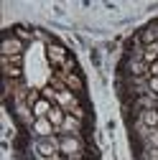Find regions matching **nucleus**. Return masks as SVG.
I'll use <instances>...</instances> for the list:
<instances>
[{"mask_svg": "<svg viewBox=\"0 0 158 160\" xmlns=\"http://www.w3.org/2000/svg\"><path fill=\"white\" fill-rule=\"evenodd\" d=\"M87 145H89L87 137L64 135V137H59V155H61V158H69V160H84Z\"/></svg>", "mask_w": 158, "mask_h": 160, "instance_id": "obj_1", "label": "nucleus"}, {"mask_svg": "<svg viewBox=\"0 0 158 160\" xmlns=\"http://www.w3.org/2000/svg\"><path fill=\"white\" fill-rule=\"evenodd\" d=\"M26 53V43L18 41V38L8 31H3V38H0V56H23Z\"/></svg>", "mask_w": 158, "mask_h": 160, "instance_id": "obj_2", "label": "nucleus"}, {"mask_svg": "<svg viewBox=\"0 0 158 160\" xmlns=\"http://www.w3.org/2000/svg\"><path fill=\"white\" fill-rule=\"evenodd\" d=\"M69 56H71V53H69V48H66L61 41H56V43H49V46H46V61L51 64L54 71H56V69H61L64 61H66Z\"/></svg>", "mask_w": 158, "mask_h": 160, "instance_id": "obj_3", "label": "nucleus"}, {"mask_svg": "<svg viewBox=\"0 0 158 160\" xmlns=\"http://www.w3.org/2000/svg\"><path fill=\"white\" fill-rule=\"evenodd\" d=\"M31 150H33L36 158H54V155H59V135L44 137V140H33Z\"/></svg>", "mask_w": 158, "mask_h": 160, "instance_id": "obj_4", "label": "nucleus"}, {"mask_svg": "<svg viewBox=\"0 0 158 160\" xmlns=\"http://www.w3.org/2000/svg\"><path fill=\"white\" fill-rule=\"evenodd\" d=\"M31 132H33V137H36V140H44V137H54V135H56V127H54L49 119L44 117V119H36V122H33Z\"/></svg>", "mask_w": 158, "mask_h": 160, "instance_id": "obj_5", "label": "nucleus"}, {"mask_svg": "<svg viewBox=\"0 0 158 160\" xmlns=\"http://www.w3.org/2000/svg\"><path fill=\"white\" fill-rule=\"evenodd\" d=\"M64 84H66V89L69 92H74V94H82L84 92V76L82 74H64Z\"/></svg>", "mask_w": 158, "mask_h": 160, "instance_id": "obj_6", "label": "nucleus"}, {"mask_svg": "<svg viewBox=\"0 0 158 160\" xmlns=\"http://www.w3.org/2000/svg\"><path fill=\"white\" fill-rule=\"evenodd\" d=\"M10 33L18 38V41H23L26 46L36 41V38H33V28H31V26H23V23H15V26L10 28Z\"/></svg>", "mask_w": 158, "mask_h": 160, "instance_id": "obj_7", "label": "nucleus"}, {"mask_svg": "<svg viewBox=\"0 0 158 160\" xmlns=\"http://www.w3.org/2000/svg\"><path fill=\"white\" fill-rule=\"evenodd\" d=\"M51 107H54V102H49V99H44V94H41V99L31 107L33 109V117L36 119H44V117H49V112H51Z\"/></svg>", "mask_w": 158, "mask_h": 160, "instance_id": "obj_8", "label": "nucleus"}, {"mask_svg": "<svg viewBox=\"0 0 158 160\" xmlns=\"http://www.w3.org/2000/svg\"><path fill=\"white\" fill-rule=\"evenodd\" d=\"M138 119H140L143 125H148L150 130H158V109H143Z\"/></svg>", "mask_w": 158, "mask_h": 160, "instance_id": "obj_9", "label": "nucleus"}, {"mask_svg": "<svg viewBox=\"0 0 158 160\" xmlns=\"http://www.w3.org/2000/svg\"><path fill=\"white\" fill-rule=\"evenodd\" d=\"M46 119H49V122H51V125H54V127L59 130V127H61V125H64V119H66V112H64L61 107H56V104H54Z\"/></svg>", "mask_w": 158, "mask_h": 160, "instance_id": "obj_10", "label": "nucleus"}, {"mask_svg": "<svg viewBox=\"0 0 158 160\" xmlns=\"http://www.w3.org/2000/svg\"><path fill=\"white\" fill-rule=\"evenodd\" d=\"M3 79H23V69L21 66H0Z\"/></svg>", "mask_w": 158, "mask_h": 160, "instance_id": "obj_11", "label": "nucleus"}, {"mask_svg": "<svg viewBox=\"0 0 158 160\" xmlns=\"http://www.w3.org/2000/svg\"><path fill=\"white\" fill-rule=\"evenodd\" d=\"M23 56H0V66H21L23 69Z\"/></svg>", "mask_w": 158, "mask_h": 160, "instance_id": "obj_12", "label": "nucleus"}, {"mask_svg": "<svg viewBox=\"0 0 158 160\" xmlns=\"http://www.w3.org/2000/svg\"><path fill=\"white\" fill-rule=\"evenodd\" d=\"M135 160H158V148H148V145H145L143 152L138 155Z\"/></svg>", "mask_w": 158, "mask_h": 160, "instance_id": "obj_13", "label": "nucleus"}, {"mask_svg": "<svg viewBox=\"0 0 158 160\" xmlns=\"http://www.w3.org/2000/svg\"><path fill=\"white\" fill-rule=\"evenodd\" d=\"M143 61H145V64H148V66H150V64H155V61H158V51H155V48H153V46H148V48H145V51H143Z\"/></svg>", "mask_w": 158, "mask_h": 160, "instance_id": "obj_14", "label": "nucleus"}, {"mask_svg": "<svg viewBox=\"0 0 158 160\" xmlns=\"http://www.w3.org/2000/svg\"><path fill=\"white\" fill-rule=\"evenodd\" d=\"M38 99H41V89H36V87H31V92H28V99H26V104L28 107H33Z\"/></svg>", "mask_w": 158, "mask_h": 160, "instance_id": "obj_15", "label": "nucleus"}, {"mask_svg": "<svg viewBox=\"0 0 158 160\" xmlns=\"http://www.w3.org/2000/svg\"><path fill=\"white\" fill-rule=\"evenodd\" d=\"M89 58H92V66H94V69H102V53L97 51V48L89 51Z\"/></svg>", "mask_w": 158, "mask_h": 160, "instance_id": "obj_16", "label": "nucleus"}, {"mask_svg": "<svg viewBox=\"0 0 158 160\" xmlns=\"http://www.w3.org/2000/svg\"><path fill=\"white\" fill-rule=\"evenodd\" d=\"M148 148H158V130H153V135L148 137V142H145Z\"/></svg>", "mask_w": 158, "mask_h": 160, "instance_id": "obj_17", "label": "nucleus"}, {"mask_svg": "<svg viewBox=\"0 0 158 160\" xmlns=\"http://www.w3.org/2000/svg\"><path fill=\"white\" fill-rule=\"evenodd\" d=\"M148 87H150V92H153V94H158V76H150Z\"/></svg>", "mask_w": 158, "mask_h": 160, "instance_id": "obj_18", "label": "nucleus"}, {"mask_svg": "<svg viewBox=\"0 0 158 160\" xmlns=\"http://www.w3.org/2000/svg\"><path fill=\"white\" fill-rule=\"evenodd\" d=\"M150 76H158V61H155V64H150Z\"/></svg>", "mask_w": 158, "mask_h": 160, "instance_id": "obj_19", "label": "nucleus"}, {"mask_svg": "<svg viewBox=\"0 0 158 160\" xmlns=\"http://www.w3.org/2000/svg\"><path fill=\"white\" fill-rule=\"evenodd\" d=\"M61 160H69V158H61Z\"/></svg>", "mask_w": 158, "mask_h": 160, "instance_id": "obj_20", "label": "nucleus"}]
</instances>
